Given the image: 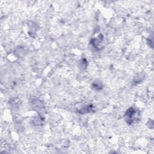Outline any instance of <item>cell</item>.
<instances>
[{
    "mask_svg": "<svg viewBox=\"0 0 154 154\" xmlns=\"http://www.w3.org/2000/svg\"><path fill=\"white\" fill-rule=\"evenodd\" d=\"M140 118L139 111L133 108H131L126 111L125 114V119L127 123L131 125L137 122Z\"/></svg>",
    "mask_w": 154,
    "mask_h": 154,
    "instance_id": "6da1fadb",
    "label": "cell"
}]
</instances>
